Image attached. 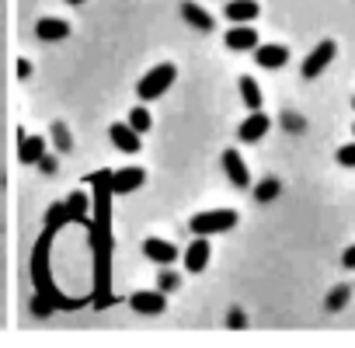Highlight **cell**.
<instances>
[{
	"label": "cell",
	"instance_id": "cell-29",
	"mask_svg": "<svg viewBox=\"0 0 355 348\" xmlns=\"http://www.w3.org/2000/svg\"><path fill=\"white\" fill-rule=\"evenodd\" d=\"M352 108H355V98H352Z\"/></svg>",
	"mask_w": 355,
	"mask_h": 348
},
{
	"label": "cell",
	"instance_id": "cell-16",
	"mask_svg": "<svg viewBox=\"0 0 355 348\" xmlns=\"http://www.w3.org/2000/svg\"><path fill=\"white\" fill-rule=\"evenodd\" d=\"M35 35H39V39H46V42H60V39H67V35H70V25H67V21H60V18H42V21L35 25Z\"/></svg>",
	"mask_w": 355,
	"mask_h": 348
},
{
	"label": "cell",
	"instance_id": "cell-3",
	"mask_svg": "<svg viewBox=\"0 0 355 348\" xmlns=\"http://www.w3.org/2000/svg\"><path fill=\"white\" fill-rule=\"evenodd\" d=\"M174 77H178V67L174 63H160V67H153L146 77H139V84H136V94H139V101H157L171 84H174Z\"/></svg>",
	"mask_w": 355,
	"mask_h": 348
},
{
	"label": "cell",
	"instance_id": "cell-8",
	"mask_svg": "<svg viewBox=\"0 0 355 348\" xmlns=\"http://www.w3.org/2000/svg\"><path fill=\"white\" fill-rule=\"evenodd\" d=\"M268 125H272V119H268L261 108H254V112H251V119H244V122H241L237 139H241V143H258V139L268 132Z\"/></svg>",
	"mask_w": 355,
	"mask_h": 348
},
{
	"label": "cell",
	"instance_id": "cell-4",
	"mask_svg": "<svg viewBox=\"0 0 355 348\" xmlns=\"http://www.w3.org/2000/svg\"><path fill=\"white\" fill-rule=\"evenodd\" d=\"M237 227V213L234 209H213V213H199L192 216V234L209 237V234H227Z\"/></svg>",
	"mask_w": 355,
	"mask_h": 348
},
{
	"label": "cell",
	"instance_id": "cell-10",
	"mask_svg": "<svg viewBox=\"0 0 355 348\" xmlns=\"http://www.w3.org/2000/svg\"><path fill=\"white\" fill-rule=\"evenodd\" d=\"M254 63L265 67V70H279V67L289 63V49H286V46H275V42H268V46H254Z\"/></svg>",
	"mask_w": 355,
	"mask_h": 348
},
{
	"label": "cell",
	"instance_id": "cell-5",
	"mask_svg": "<svg viewBox=\"0 0 355 348\" xmlns=\"http://www.w3.org/2000/svg\"><path fill=\"white\" fill-rule=\"evenodd\" d=\"M334 53H338V46H334L331 39H324V42H320V46H317V49H313V53L303 60V77H306V80L320 77V73H324V70L334 63Z\"/></svg>",
	"mask_w": 355,
	"mask_h": 348
},
{
	"label": "cell",
	"instance_id": "cell-11",
	"mask_svg": "<svg viewBox=\"0 0 355 348\" xmlns=\"http://www.w3.org/2000/svg\"><path fill=\"white\" fill-rule=\"evenodd\" d=\"M182 18H185L196 32H202V35H209V32L216 28L213 15H209V11H202V8L196 4V0H185V4H182Z\"/></svg>",
	"mask_w": 355,
	"mask_h": 348
},
{
	"label": "cell",
	"instance_id": "cell-12",
	"mask_svg": "<svg viewBox=\"0 0 355 348\" xmlns=\"http://www.w3.org/2000/svg\"><path fill=\"white\" fill-rule=\"evenodd\" d=\"M129 306L136 310V313H164V306H167V299H164V289H153V293H132V299H129Z\"/></svg>",
	"mask_w": 355,
	"mask_h": 348
},
{
	"label": "cell",
	"instance_id": "cell-20",
	"mask_svg": "<svg viewBox=\"0 0 355 348\" xmlns=\"http://www.w3.org/2000/svg\"><path fill=\"white\" fill-rule=\"evenodd\" d=\"M67 213H70L73 223H91V220H87V195H84V192H73V195L67 199Z\"/></svg>",
	"mask_w": 355,
	"mask_h": 348
},
{
	"label": "cell",
	"instance_id": "cell-17",
	"mask_svg": "<svg viewBox=\"0 0 355 348\" xmlns=\"http://www.w3.org/2000/svg\"><path fill=\"white\" fill-rule=\"evenodd\" d=\"M258 4H254V0H230V4H227V18L234 21V25H241V21H254L258 18Z\"/></svg>",
	"mask_w": 355,
	"mask_h": 348
},
{
	"label": "cell",
	"instance_id": "cell-15",
	"mask_svg": "<svg viewBox=\"0 0 355 348\" xmlns=\"http://www.w3.org/2000/svg\"><path fill=\"white\" fill-rule=\"evenodd\" d=\"M143 254H146L150 261H157V265H171V261L178 258V247H174V244H167V241L150 237V241L143 244Z\"/></svg>",
	"mask_w": 355,
	"mask_h": 348
},
{
	"label": "cell",
	"instance_id": "cell-22",
	"mask_svg": "<svg viewBox=\"0 0 355 348\" xmlns=\"http://www.w3.org/2000/svg\"><path fill=\"white\" fill-rule=\"evenodd\" d=\"M129 125L143 136V132L153 125V122H150V112H146V108H132V112H129Z\"/></svg>",
	"mask_w": 355,
	"mask_h": 348
},
{
	"label": "cell",
	"instance_id": "cell-6",
	"mask_svg": "<svg viewBox=\"0 0 355 348\" xmlns=\"http://www.w3.org/2000/svg\"><path fill=\"white\" fill-rule=\"evenodd\" d=\"M143 182H146V171H143V167H122V171H112V174H108L112 195H129V192H136Z\"/></svg>",
	"mask_w": 355,
	"mask_h": 348
},
{
	"label": "cell",
	"instance_id": "cell-21",
	"mask_svg": "<svg viewBox=\"0 0 355 348\" xmlns=\"http://www.w3.org/2000/svg\"><path fill=\"white\" fill-rule=\"evenodd\" d=\"M63 223H70V213H67V202H56V206L46 213V230H53V234H56Z\"/></svg>",
	"mask_w": 355,
	"mask_h": 348
},
{
	"label": "cell",
	"instance_id": "cell-24",
	"mask_svg": "<svg viewBox=\"0 0 355 348\" xmlns=\"http://www.w3.org/2000/svg\"><path fill=\"white\" fill-rule=\"evenodd\" d=\"M338 164H341V167H355V143H345V146L338 150Z\"/></svg>",
	"mask_w": 355,
	"mask_h": 348
},
{
	"label": "cell",
	"instance_id": "cell-26",
	"mask_svg": "<svg viewBox=\"0 0 355 348\" xmlns=\"http://www.w3.org/2000/svg\"><path fill=\"white\" fill-rule=\"evenodd\" d=\"M341 265H345V268H355V244H352V247H345V254H341Z\"/></svg>",
	"mask_w": 355,
	"mask_h": 348
},
{
	"label": "cell",
	"instance_id": "cell-19",
	"mask_svg": "<svg viewBox=\"0 0 355 348\" xmlns=\"http://www.w3.org/2000/svg\"><path fill=\"white\" fill-rule=\"evenodd\" d=\"M237 87H241V98H244V105L254 112V108H261V87H258V80H251V77H241L237 80Z\"/></svg>",
	"mask_w": 355,
	"mask_h": 348
},
{
	"label": "cell",
	"instance_id": "cell-9",
	"mask_svg": "<svg viewBox=\"0 0 355 348\" xmlns=\"http://www.w3.org/2000/svg\"><path fill=\"white\" fill-rule=\"evenodd\" d=\"M227 46L234 49V53H248V49H254L258 46V32L251 28V21H241V25H234L227 35Z\"/></svg>",
	"mask_w": 355,
	"mask_h": 348
},
{
	"label": "cell",
	"instance_id": "cell-13",
	"mask_svg": "<svg viewBox=\"0 0 355 348\" xmlns=\"http://www.w3.org/2000/svg\"><path fill=\"white\" fill-rule=\"evenodd\" d=\"M112 143L122 150V153H139L143 146H139V132L129 125V122H115L112 125Z\"/></svg>",
	"mask_w": 355,
	"mask_h": 348
},
{
	"label": "cell",
	"instance_id": "cell-23",
	"mask_svg": "<svg viewBox=\"0 0 355 348\" xmlns=\"http://www.w3.org/2000/svg\"><path fill=\"white\" fill-rule=\"evenodd\" d=\"M275 195H279V182H275V178H268V182L258 185V202H268V199H275Z\"/></svg>",
	"mask_w": 355,
	"mask_h": 348
},
{
	"label": "cell",
	"instance_id": "cell-28",
	"mask_svg": "<svg viewBox=\"0 0 355 348\" xmlns=\"http://www.w3.org/2000/svg\"><path fill=\"white\" fill-rule=\"evenodd\" d=\"M67 4H84V0H67Z\"/></svg>",
	"mask_w": 355,
	"mask_h": 348
},
{
	"label": "cell",
	"instance_id": "cell-14",
	"mask_svg": "<svg viewBox=\"0 0 355 348\" xmlns=\"http://www.w3.org/2000/svg\"><path fill=\"white\" fill-rule=\"evenodd\" d=\"M206 265H209V241L196 234L192 247L185 251V268H189V272H202Z\"/></svg>",
	"mask_w": 355,
	"mask_h": 348
},
{
	"label": "cell",
	"instance_id": "cell-27",
	"mask_svg": "<svg viewBox=\"0 0 355 348\" xmlns=\"http://www.w3.org/2000/svg\"><path fill=\"white\" fill-rule=\"evenodd\" d=\"M345 296H348V289H338V293L327 299V306H331V310H334V306H341V303H345Z\"/></svg>",
	"mask_w": 355,
	"mask_h": 348
},
{
	"label": "cell",
	"instance_id": "cell-18",
	"mask_svg": "<svg viewBox=\"0 0 355 348\" xmlns=\"http://www.w3.org/2000/svg\"><path fill=\"white\" fill-rule=\"evenodd\" d=\"M42 157H46L42 136H25V139H21V160H25V164H39Z\"/></svg>",
	"mask_w": 355,
	"mask_h": 348
},
{
	"label": "cell",
	"instance_id": "cell-25",
	"mask_svg": "<svg viewBox=\"0 0 355 348\" xmlns=\"http://www.w3.org/2000/svg\"><path fill=\"white\" fill-rule=\"evenodd\" d=\"M157 286H160L164 293H171V289H178V275H171V272H164V275L157 279Z\"/></svg>",
	"mask_w": 355,
	"mask_h": 348
},
{
	"label": "cell",
	"instance_id": "cell-7",
	"mask_svg": "<svg viewBox=\"0 0 355 348\" xmlns=\"http://www.w3.org/2000/svg\"><path fill=\"white\" fill-rule=\"evenodd\" d=\"M223 174L237 189H248L251 185V174H248V164H244L241 150H223Z\"/></svg>",
	"mask_w": 355,
	"mask_h": 348
},
{
	"label": "cell",
	"instance_id": "cell-1",
	"mask_svg": "<svg viewBox=\"0 0 355 348\" xmlns=\"http://www.w3.org/2000/svg\"><path fill=\"white\" fill-rule=\"evenodd\" d=\"M112 171L94 174V220H91V247H94V306H108L112 299Z\"/></svg>",
	"mask_w": 355,
	"mask_h": 348
},
{
	"label": "cell",
	"instance_id": "cell-2",
	"mask_svg": "<svg viewBox=\"0 0 355 348\" xmlns=\"http://www.w3.org/2000/svg\"><path fill=\"white\" fill-rule=\"evenodd\" d=\"M53 237H56V234L46 230V234L35 241V247H32V286H35V303H32V310H35L39 317H46L49 310H77V306H80V299H63L60 289L53 286V272H49Z\"/></svg>",
	"mask_w": 355,
	"mask_h": 348
}]
</instances>
